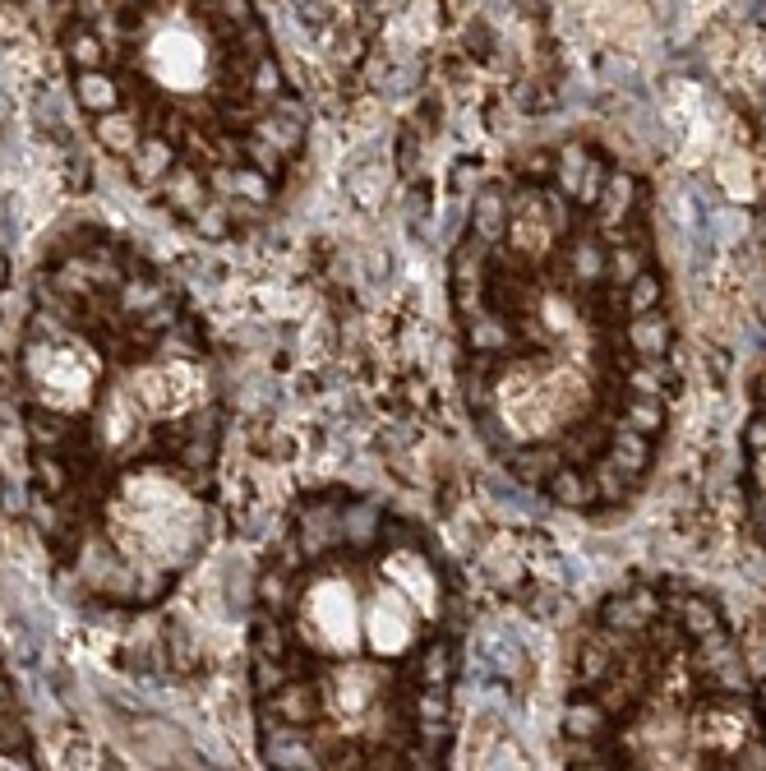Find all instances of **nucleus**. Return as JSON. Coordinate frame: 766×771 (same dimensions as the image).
Returning a JSON list of instances; mask_svg holds the SVG:
<instances>
[{"mask_svg": "<svg viewBox=\"0 0 766 771\" xmlns=\"http://www.w3.org/2000/svg\"><path fill=\"white\" fill-rule=\"evenodd\" d=\"M453 384L540 504L610 522L647 494L683 393L647 176L573 134L503 162L448 250Z\"/></svg>", "mask_w": 766, "mask_h": 771, "instance_id": "nucleus-1", "label": "nucleus"}, {"mask_svg": "<svg viewBox=\"0 0 766 771\" xmlns=\"http://www.w3.org/2000/svg\"><path fill=\"white\" fill-rule=\"evenodd\" d=\"M28 518L60 591L148 615L208 559L231 384L190 291L144 245L74 222L37 254L14 333Z\"/></svg>", "mask_w": 766, "mask_h": 771, "instance_id": "nucleus-2", "label": "nucleus"}, {"mask_svg": "<svg viewBox=\"0 0 766 771\" xmlns=\"http://www.w3.org/2000/svg\"><path fill=\"white\" fill-rule=\"evenodd\" d=\"M462 656L467 596L425 522L342 481L291 499L254 564L245 624L264 767H448Z\"/></svg>", "mask_w": 766, "mask_h": 771, "instance_id": "nucleus-3", "label": "nucleus"}, {"mask_svg": "<svg viewBox=\"0 0 766 771\" xmlns=\"http://www.w3.org/2000/svg\"><path fill=\"white\" fill-rule=\"evenodd\" d=\"M88 139L139 199L204 241H240L291 199L310 107L254 0H56Z\"/></svg>", "mask_w": 766, "mask_h": 771, "instance_id": "nucleus-4", "label": "nucleus"}, {"mask_svg": "<svg viewBox=\"0 0 766 771\" xmlns=\"http://www.w3.org/2000/svg\"><path fill=\"white\" fill-rule=\"evenodd\" d=\"M559 758L577 771H766V688L725 605L633 573L568 642Z\"/></svg>", "mask_w": 766, "mask_h": 771, "instance_id": "nucleus-5", "label": "nucleus"}, {"mask_svg": "<svg viewBox=\"0 0 766 771\" xmlns=\"http://www.w3.org/2000/svg\"><path fill=\"white\" fill-rule=\"evenodd\" d=\"M739 499L743 522L766 555V361L748 374V411L739 425Z\"/></svg>", "mask_w": 766, "mask_h": 771, "instance_id": "nucleus-6", "label": "nucleus"}, {"mask_svg": "<svg viewBox=\"0 0 766 771\" xmlns=\"http://www.w3.org/2000/svg\"><path fill=\"white\" fill-rule=\"evenodd\" d=\"M0 767H42V748L5 651H0Z\"/></svg>", "mask_w": 766, "mask_h": 771, "instance_id": "nucleus-7", "label": "nucleus"}]
</instances>
